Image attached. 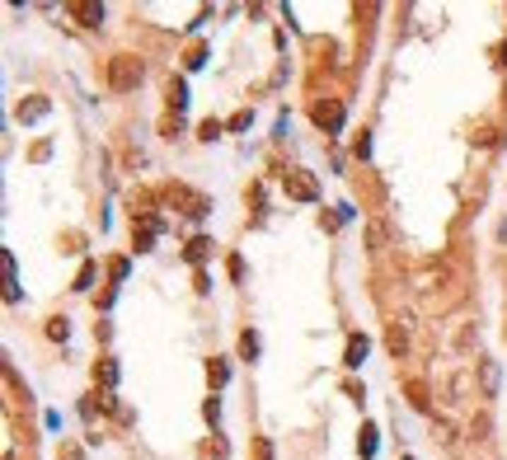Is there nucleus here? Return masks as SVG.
I'll return each mask as SVG.
<instances>
[{
  "mask_svg": "<svg viewBox=\"0 0 507 460\" xmlns=\"http://www.w3.org/2000/svg\"><path fill=\"white\" fill-rule=\"evenodd\" d=\"M286 193L296 197V202H315V197H320V184H315L310 174H286Z\"/></svg>",
  "mask_w": 507,
  "mask_h": 460,
  "instance_id": "1",
  "label": "nucleus"
},
{
  "mask_svg": "<svg viewBox=\"0 0 507 460\" xmlns=\"http://www.w3.org/2000/svg\"><path fill=\"white\" fill-rule=\"evenodd\" d=\"M136 80H141V61H132V57H117V61H113V85H117V90H132Z\"/></svg>",
  "mask_w": 507,
  "mask_h": 460,
  "instance_id": "2",
  "label": "nucleus"
},
{
  "mask_svg": "<svg viewBox=\"0 0 507 460\" xmlns=\"http://www.w3.org/2000/svg\"><path fill=\"white\" fill-rule=\"evenodd\" d=\"M315 122H320L325 131H343V104H334V99L315 104Z\"/></svg>",
  "mask_w": 507,
  "mask_h": 460,
  "instance_id": "3",
  "label": "nucleus"
},
{
  "mask_svg": "<svg viewBox=\"0 0 507 460\" xmlns=\"http://www.w3.org/2000/svg\"><path fill=\"white\" fill-rule=\"evenodd\" d=\"M366 353H371V338H366V334H352V338H348V357H343V367H362Z\"/></svg>",
  "mask_w": 507,
  "mask_h": 460,
  "instance_id": "4",
  "label": "nucleus"
},
{
  "mask_svg": "<svg viewBox=\"0 0 507 460\" xmlns=\"http://www.w3.org/2000/svg\"><path fill=\"white\" fill-rule=\"evenodd\" d=\"M47 99H42V94H33V99H28V104H19V122H38V118H47Z\"/></svg>",
  "mask_w": 507,
  "mask_h": 460,
  "instance_id": "5",
  "label": "nucleus"
},
{
  "mask_svg": "<svg viewBox=\"0 0 507 460\" xmlns=\"http://www.w3.org/2000/svg\"><path fill=\"white\" fill-rule=\"evenodd\" d=\"M71 14L85 19V24H99V19H104V5H71Z\"/></svg>",
  "mask_w": 507,
  "mask_h": 460,
  "instance_id": "6",
  "label": "nucleus"
},
{
  "mask_svg": "<svg viewBox=\"0 0 507 460\" xmlns=\"http://www.w3.org/2000/svg\"><path fill=\"white\" fill-rule=\"evenodd\" d=\"M207 376H211V385H226L231 381V367L226 362H207Z\"/></svg>",
  "mask_w": 507,
  "mask_h": 460,
  "instance_id": "7",
  "label": "nucleus"
},
{
  "mask_svg": "<svg viewBox=\"0 0 507 460\" xmlns=\"http://www.w3.org/2000/svg\"><path fill=\"white\" fill-rule=\"evenodd\" d=\"M240 353L254 362V357H259V334H245V338H240Z\"/></svg>",
  "mask_w": 507,
  "mask_h": 460,
  "instance_id": "8",
  "label": "nucleus"
},
{
  "mask_svg": "<svg viewBox=\"0 0 507 460\" xmlns=\"http://www.w3.org/2000/svg\"><path fill=\"white\" fill-rule=\"evenodd\" d=\"M207 249H211V240H193V244H188V259L202 263V259H207Z\"/></svg>",
  "mask_w": 507,
  "mask_h": 460,
  "instance_id": "9",
  "label": "nucleus"
},
{
  "mask_svg": "<svg viewBox=\"0 0 507 460\" xmlns=\"http://www.w3.org/2000/svg\"><path fill=\"white\" fill-rule=\"evenodd\" d=\"M371 456H376V427L362 432V460H371Z\"/></svg>",
  "mask_w": 507,
  "mask_h": 460,
  "instance_id": "10",
  "label": "nucleus"
},
{
  "mask_svg": "<svg viewBox=\"0 0 507 460\" xmlns=\"http://www.w3.org/2000/svg\"><path fill=\"white\" fill-rule=\"evenodd\" d=\"M90 282H94V263H85L80 277H76V291H90Z\"/></svg>",
  "mask_w": 507,
  "mask_h": 460,
  "instance_id": "11",
  "label": "nucleus"
},
{
  "mask_svg": "<svg viewBox=\"0 0 507 460\" xmlns=\"http://www.w3.org/2000/svg\"><path fill=\"white\" fill-rule=\"evenodd\" d=\"M66 334H71V324H66V319H52V324H47V338H66Z\"/></svg>",
  "mask_w": 507,
  "mask_h": 460,
  "instance_id": "12",
  "label": "nucleus"
},
{
  "mask_svg": "<svg viewBox=\"0 0 507 460\" xmlns=\"http://www.w3.org/2000/svg\"><path fill=\"white\" fill-rule=\"evenodd\" d=\"M221 136V122H202V141H216Z\"/></svg>",
  "mask_w": 507,
  "mask_h": 460,
  "instance_id": "13",
  "label": "nucleus"
},
{
  "mask_svg": "<svg viewBox=\"0 0 507 460\" xmlns=\"http://www.w3.org/2000/svg\"><path fill=\"white\" fill-rule=\"evenodd\" d=\"M202 413H207V423H216V418H221V404H216V399H207V404H202Z\"/></svg>",
  "mask_w": 507,
  "mask_h": 460,
  "instance_id": "14",
  "label": "nucleus"
},
{
  "mask_svg": "<svg viewBox=\"0 0 507 460\" xmlns=\"http://www.w3.org/2000/svg\"><path fill=\"white\" fill-rule=\"evenodd\" d=\"M249 118H254V113H235V118H231V131H245Z\"/></svg>",
  "mask_w": 507,
  "mask_h": 460,
  "instance_id": "15",
  "label": "nucleus"
},
{
  "mask_svg": "<svg viewBox=\"0 0 507 460\" xmlns=\"http://www.w3.org/2000/svg\"><path fill=\"white\" fill-rule=\"evenodd\" d=\"M503 66H507V47H503Z\"/></svg>",
  "mask_w": 507,
  "mask_h": 460,
  "instance_id": "16",
  "label": "nucleus"
},
{
  "mask_svg": "<svg viewBox=\"0 0 507 460\" xmlns=\"http://www.w3.org/2000/svg\"><path fill=\"white\" fill-rule=\"evenodd\" d=\"M404 460H414V456H404Z\"/></svg>",
  "mask_w": 507,
  "mask_h": 460,
  "instance_id": "17",
  "label": "nucleus"
}]
</instances>
